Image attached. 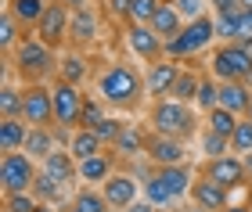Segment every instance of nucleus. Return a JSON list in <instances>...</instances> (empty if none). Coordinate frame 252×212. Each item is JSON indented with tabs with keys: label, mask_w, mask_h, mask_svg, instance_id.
Instances as JSON below:
<instances>
[{
	"label": "nucleus",
	"mask_w": 252,
	"mask_h": 212,
	"mask_svg": "<svg viewBox=\"0 0 252 212\" xmlns=\"http://www.w3.org/2000/svg\"><path fill=\"white\" fill-rule=\"evenodd\" d=\"M97 90H101V101H108L116 108H130L137 101V94H141V80H137V72L130 65H112V69L101 76Z\"/></svg>",
	"instance_id": "f03ea898"
},
{
	"label": "nucleus",
	"mask_w": 252,
	"mask_h": 212,
	"mask_svg": "<svg viewBox=\"0 0 252 212\" xmlns=\"http://www.w3.org/2000/svg\"><path fill=\"white\" fill-rule=\"evenodd\" d=\"M242 7H252V0H242Z\"/></svg>",
	"instance_id": "864d4df0"
},
{
	"label": "nucleus",
	"mask_w": 252,
	"mask_h": 212,
	"mask_svg": "<svg viewBox=\"0 0 252 212\" xmlns=\"http://www.w3.org/2000/svg\"><path fill=\"white\" fill-rule=\"evenodd\" d=\"M101 194H105V202L112 209H130L133 198H137V184L130 176H108L105 187H101Z\"/></svg>",
	"instance_id": "dca6fc26"
},
{
	"label": "nucleus",
	"mask_w": 252,
	"mask_h": 212,
	"mask_svg": "<svg viewBox=\"0 0 252 212\" xmlns=\"http://www.w3.org/2000/svg\"><path fill=\"white\" fill-rule=\"evenodd\" d=\"M191 191V176L184 165H158V173H152L144 180V194L152 205H173L177 198H184Z\"/></svg>",
	"instance_id": "f257e3e1"
},
{
	"label": "nucleus",
	"mask_w": 252,
	"mask_h": 212,
	"mask_svg": "<svg viewBox=\"0 0 252 212\" xmlns=\"http://www.w3.org/2000/svg\"><path fill=\"white\" fill-rule=\"evenodd\" d=\"M148 26H152L162 40H173L177 32H180V11H177V7H169V4H158L155 18L148 22Z\"/></svg>",
	"instance_id": "6ab92c4d"
},
{
	"label": "nucleus",
	"mask_w": 252,
	"mask_h": 212,
	"mask_svg": "<svg viewBox=\"0 0 252 212\" xmlns=\"http://www.w3.org/2000/svg\"><path fill=\"white\" fill-rule=\"evenodd\" d=\"M68 155H72V151H51L47 159H43V169H47L54 180H62V184H65V180H72L76 169H79V165H72L76 159H68Z\"/></svg>",
	"instance_id": "5701e85b"
},
{
	"label": "nucleus",
	"mask_w": 252,
	"mask_h": 212,
	"mask_svg": "<svg viewBox=\"0 0 252 212\" xmlns=\"http://www.w3.org/2000/svg\"><path fill=\"white\" fill-rule=\"evenodd\" d=\"M148 155H152L155 165H180L184 162V144H180L177 137H166V133H158V137L148 144Z\"/></svg>",
	"instance_id": "2eb2a0df"
},
{
	"label": "nucleus",
	"mask_w": 252,
	"mask_h": 212,
	"mask_svg": "<svg viewBox=\"0 0 252 212\" xmlns=\"http://www.w3.org/2000/svg\"><path fill=\"white\" fill-rule=\"evenodd\" d=\"M198 76H191V72H180V80H177V86H173V97L177 101H194V97H198Z\"/></svg>",
	"instance_id": "cd10ccee"
},
{
	"label": "nucleus",
	"mask_w": 252,
	"mask_h": 212,
	"mask_svg": "<svg viewBox=\"0 0 252 212\" xmlns=\"http://www.w3.org/2000/svg\"><path fill=\"white\" fill-rule=\"evenodd\" d=\"M152 122H155V130L158 133H166V137H188V133L194 130V115H191V108L184 101H177V97H162V101L155 105L152 111Z\"/></svg>",
	"instance_id": "20e7f679"
},
{
	"label": "nucleus",
	"mask_w": 252,
	"mask_h": 212,
	"mask_svg": "<svg viewBox=\"0 0 252 212\" xmlns=\"http://www.w3.org/2000/svg\"><path fill=\"white\" fill-rule=\"evenodd\" d=\"M177 80H180V69L177 65H152V72H148V80H144V86H148V94L152 97H169L173 94V86H177Z\"/></svg>",
	"instance_id": "ddd939ff"
},
{
	"label": "nucleus",
	"mask_w": 252,
	"mask_h": 212,
	"mask_svg": "<svg viewBox=\"0 0 252 212\" xmlns=\"http://www.w3.org/2000/svg\"><path fill=\"white\" fill-rule=\"evenodd\" d=\"M205 176L231 191V187H242V184H245V162H242V159H227V155H220V159H213L209 165H205Z\"/></svg>",
	"instance_id": "9b49d317"
},
{
	"label": "nucleus",
	"mask_w": 252,
	"mask_h": 212,
	"mask_svg": "<svg viewBox=\"0 0 252 212\" xmlns=\"http://www.w3.org/2000/svg\"><path fill=\"white\" fill-rule=\"evenodd\" d=\"M0 111H4V119H22V94L4 86L0 90Z\"/></svg>",
	"instance_id": "2f4dec72"
},
{
	"label": "nucleus",
	"mask_w": 252,
	"mask_h": 212,
	"mask_svg": "<svg viewBox=\"0 0 252 212\" xmlns=\"http://www.w3.org/2000/svg\"><path fill=\"white\" fill-rule=\"evenodd\" d=\"M191 198H194V205L205 209V212L227 209V187H220L216 180H209V176H202L198 184H191Z\"/></svg>",
	"instance_id": "f8f14e48"
},
{
	"label": "nucleus",
	"mask_w": 252,
	"mask_h": 212,
	"mask_svg": "<svg viewBox=\"0 0 252 212\" xmlns=\"http://www.w3.org/2000/svg\"><path fill=\"white\" fill-rule=\"evenodd\" d=\"M108 4H112L116 15H126V18H130V4H133V0H108Z\"/></svg>",
	"instance_id": "a18cd8bd"
},
{
	"label": "nucleus",
	"mask_w": 252,
	"mask_h": 212,
	"mask_svg": "<svg viewBox=\"0 0 252 212\" xmlns=\"http://www.w3.org/2000/svg\"><path fill=\"white\" fill-rule=\"evenodd\" d=\"M83 76H87V65L79 61V58H65V61H62V80H65V83L79 86V83H83Z\"/></svg>",
	"instance_id": "f704fd0d"
},
{
	"label": "nucleus",
	"mask_w": 252,
	"mask_h": 212,
	"mask_svg": "<svg viewBox=\"0 0 252 212\" xmlns=\"http://www.w3.org/2000/svg\"><path fill=\"white\" fill-rule=\"evenodd\" d=\"M238 11H216V36H223L227 43H238Z\"/></svg>",
	"instance_id": "bb28decb"
},
{
	"label": "nucleus",
	"mask_w": 252,
	"mask_h": 212,
	"mask_svg": "<svg viewBox=\"0 0 252 212\" xmlns=\"http://www.w3.org/2000/svg\"><path fill=\"white\" fill-rule=\"evenodd\" d=\"M220 212H252V209H245V205H227V209H220Z\"/></svg>",
	"instance_id": "09e8293b"
},
{
	"label": "nucleus",
	"mask_w": 252,
	"mask_h": 212,
	"mask_svg": "<svg viewBox=\"0 0 252 212\" xmlns=\"http://www.w3.org/2000/svg\"><path fill=\"white\" fill-rule=\"evenodd\" d=\"M94 133L101 137V144H105V140L116 144V140H119V133H123V122H119V119H101L97 126H94Z\"/></svg>",
	"instance_id": "ea45409f"
},
{
	"label": "nucleus",
	"mask_w": 252,
	"mask_h": 212,
	"mask_svg": "<svg viewBox=\"0 0 252 212\" xmlns=\"http://www.w3.org/2000/svg\"><path fill=\"white\" fill-rule=\"evenodd\" d=\"M79 165V176L83 180H108V159L105 155H90V159H83V162H76Z\"/></svg>",
	"instance_id": "a878e982"
},
{
	"label": "nucleus",
	"mask_w": 252,
	"mask_h": 212,
	"mask_svg": "<svg viewBox=\"0 0 252 212\" xmlns=\"http://www.w3.org/2000/svg\"><path fill=\"white\" fill-rule=\"evenodd\" d=\"M7 11L22 26H36L43 18V11H47V0H7Z\"/></svg>",
	"instance_id": "4be33fe9"
},
{
	"label": "nucleus",
	"mask_w": 252,
	"mask_h": 212,
	"mask_svg": "<svg viewBox=\"0 0 252 212\" xmlns=\"http://www.w3.org/2000/svg\"><path fill=\"white\" fill-rule=\"evenodd\" d=\"M155 11H158V0H133V4H130V22L148 26V22L155 18Z\"/></svg>",
	"instance_id": "72a5a7b5"
},
{
	"label": "nucleus",
	"mask_w": 252,
	"mask_h": 212,
	"mask_svg": "<svg viewBox=\"0 0 252 212\" xmlns=\"http://www.w3.org/2000/svg\"><path fill=\"white\" fill-rule=\"evenodd\" d=\"M231 151H238V155H249L252 151V119L238 122V130L231 133Z\"/></svg>",
	"instance_id": "7c9ffc66"
},
{
	"label": "nucleus",
	"mask_w": 252,
	"mask_h": 212,
	"mask_svg": "<svg viewBox=\"0 0 252 212\" xmlns=\"http://www.w3.org/2000/svg\"><path fill=\"white\" fill-rule=\"evenodd\" d=\"M79 119H83V97H79V90L72 83H58L54 86V122L65 130L79 126Z\"/></svg>",
	"instance_id": "1a4fd4ad"
},
{
	"label": "nucleus",
	"mask_w": 252,
	"mask_h": 212,
	"mask_svg": "<svg viewBox=\"0 0 252 212\" xmlns=\"http://www.w3.org/2000/svg\"><path fill=\"white\" fill-rule=\"evenodd\" d=\"M249 119H252V105H249Z\"/></svg>",
	"instance_id": "5fc2aeb1"
},
{
	"label": "nucleus",
	"mask_w": 252,
	"mask_h": 212,
	"mask_svg": "<svg viewBox=\"0 0 252 212\" xmlns=\"http://www.w3.org/2000/svg\"><path fill=\"white\" fill-rule=\"evenodd\" d=\"M242 162H245V176H252V151H249V155H242Z\"/></svg>",
	"instance_id": "de8ad7c7"
},
{
	"label": "nucleus",
	"mask_w": 252,
	"mask_h": 212,
	"mask_svg": "<svg viewBox=\"0 0 252 212\" xmlns=\"http://www.w3.org/2000/svg\"><path fill=\"white\" fill-rule=\"evenodd\" d=\"M209 130H213V133H223V137H231V133L238 130V115H234L231 108L216 105V108L209 111Z\"/></svg>",
	"instance_id": "393cba45"
},
{
	"label": "nucleus",
	"mask_w": 252,
	"mask_h": 212,
	"mask_svg": "<svg viewBox=\"0 0 252 212\" xmlns=\"http://www.w3.org/2000/svg\"><path fill=\"white\" fill-rule=\"evenodd\" d=\"M4 209L7 212H36V202H32L26 191H18V194H7L4 198Z\"/></svg>",
	"instance_id": "58836bf2"
},
{
	"label": "nucleus",
	"mask_w": 252,
	"mask_h": 212,
	"mask_svg": "<svg viewBox=\"0 0 252 212\" xmlns=\"http://www.w3.org/2000/svg\"><path fill=\"white\" fill-rule=\"evenodd\" d=\"M68 151H72V159H76V162L90 159V155H101V137L87 126V130L72 133V140H68Z\"/></svg>",
	"instance_id": "aec40b11"
},
{
	"label": "nucleus",
	"mask_w": 252,
	"mask_h": 212,
	"mask_svg": "<svg viewBox=\"0 0 252 212\" xmlns=\"http://www.w3.org/2000/svg\"><path fill=\"white\" fill-rule=\"evenodd\" d=\"M213 36H216V22H213V18H205V15H202V18H191L173 40H166V54H173V58L198 54Z\"/></svg>",
	"instance_id": "7ed1b4c3"
},
{
	"label": "nucleus",
	"mask_w": 252,
	"mask_h": 212,
	"mask_svg": "<svg viewBox=\"0 0 252 212\" xmlns=\"http://www.w3.org/2000/svg\"><path fill=\"white\" fill-rule=\"evenodd\" d=\"M130 47H133V54H141V58L152 61L155 54L166 47V40L158 36L152 26H141V22H133V26H130Z\"/></svg>",
	"instance_id": "4468645a"
},
{
	"label": "nucleus",
	"mask_w": 252,
	"mask_h": 212,
	"mask_svg": "<svg viewBox=\"0 0 252 212\" xmlns=\"http://www.w3.org/2000/svg\"><path fill=\"white\" fill-rule=\"evenodd\" d=\"M101 119H105V115H101V105H97V101H83V126L94 130Z\"/></svg>",
	"instance_id": "79ce46f5"
},
{
	"label": "nucleus",
	"mask_w": 252,
	"mask_h": 212,
	"mask_svg": "<svg viewBox=\"0 0 252 212\" xmlns=\"http://www.w3.org/2000/svg\"><path fill=\"white\" fill-rule=\"evenodd\" d=\"M22 119L29 126H51L54 119V90L47 86H29L22 94Z\"/></svg>",
	"instance_id": "6e6552de"
},
{
	"label": "nucleus",
	"mask_w": 252,
	"mask_h": 212,
	"mask_svg": "<svg viewBox=\"0 0 252 212\" xmlns=\"http://www.w3.org/2000/svg\"><path fill=\"white\" fill-rule=\"evenodd\" d=\"M36 212H51V209H47V205H36Z\"/></svg>",
	"instance_id": "603ef678"
},
{
	"label": "nucleus",
	"mask_w": 252,
	"mask_h": 212,
	"mask_svg": "<svg viewBox=\"0 0 252 212\" xmlns=\"http://www.w3.org/2000/svg\"><path fill=\"white\" fill-rule=\"evenodd\" d=\"M32 191H36L43 202H54V198H58V184H54L51 173H36V184H32Z\"/></svg>",
	"instance_id": "4c0bfd02"
},
{
	"label": "nucleus",
	"mask_w": 252,
	"mask_h": 212,
	"mask_svg": "<svg viewBox=\"0 0 252 212\" xmlns=\"http://www.w3.org/2000/svg\"><path fill=\"white\" fill-rule=\"evenodd\" d=\"M252 72V58L242 51V43H227V47H220L213 54V76L216 80H245V76Z\"/></svg>",
	"instance_id": "0eeeda50"
},
{
	"label": "nucleus",
	"mask_w": 252,
	"mask_h": 212,
	"mask_svg": "<svg viewBox=\"0 0 252 212\" xmlns=\"http://www.w3.org/2000/svg\"><path fill=\"white\" fill-rule=\"evenodd\" d=\"M65 36H68V11L62 4H47L43 18L36 22V40H43L47 47H54V43H62Z\"/></svg>",
	"instance_id": "9d476101"
},
{
	"label": "nucleus",
	"mask_w": 252,
	"mask_h": 212,
	"mask_svg": "<svg viewBox=\"0 0 252 212\" xmlns=\"http://www.w3.org/2000/svg\"><path fill=\"white\" fill-rule=\"evenodd\" d=\"M238 40H252V7L238 11Z\"/></svg>",
	"instance_id": "a19ab883"
},
{
	"label": "nucleus",
	"mask_w": 252,
	"mask_h": 212,
	"mask_svg": "<svg viewBox=\"0 0 252 212\" xmlns=\"http://www.w3.org/2000/svg\"><path fill=\"white\" fill-rule=\"evenodd\" d=\"M209 4L216 11H238V7H242V0H209Z\"/></svg>",
	"instance_id": "c03bdc74"
},
{
	"label": "nucleus",
	"mask_w": 252,
	"mask_h": 212,
	"mask_svg": "<svg viewBox=\"0 0 252 212\" xmlns=\"http://www.w3.org/2000/svg\"><path fill=\"white\" fill-rule=\"evenodd\" d=\"M205 111H213L216 105H220V83H213V80H202L198 83V97H194Z\"/></svg>",
	"instance_id": "473e14b6"
},
{
	"label": "nucleus",
	"mask_w": 252,
	"mask_h": 212,
	"mask_svg": "<svg viewBox=\"0 0 252 212\" xmlns=\"http://www.w3.org/2000/svg\"><path fill=\"white\" fill-rule=\"evenodd\" d=\"M227 148H231V137L205 130V137H202V151L209 155V159H220V155H227Z\"/></svg>",
	"instance_id": "c85d7f7f"
},
{
	"label": "nucleus",
	"mask_w": 252,
	"mask_h": 212,
	"mask_svg": "<svg viewBox=\"0 0 252 212\" xmlns=\"http://www.w3.org/2000/svg\"><path fill=\"white\" fill-rule=\"evenodd\" d=\"M126 212H158V205H152V202H144V205H130Z\"/></svg>",
	"instance_id": "49530a36"
},
{
	"label": "nucleus",
	"mask_w": 252,
	"mask_h": 212,
	"mask_svg": "<svg viewBox=\"0 0 252 212\" xmlns=\"http://www.w3.org/2000/svg\"><path fill=\"white\" fill-rule=\"evenodd\" d=\"M32 184H36L32 155H22V151H4V159H0V187H4V194L29 191Z\"/></svg>",
	"instance_id": "39448f33"
},
{
	"label": "nucleus",
	"mask_w": 252,
	"mask_h": 212,
	"mask_svg": "<svg viewBox=\"0 0 252 212\" xmlns=\"http://www.w3.org/2000/svg\"><path fill=\"white\" fill-rule=\"evenodd\" d=\"M26 137H29V130H26L22 119H4V122H0V148H4V151L26 148Z\"/></svg>",
	"instance_id": "412c9836"
},
{
	"label": "nucleus",
	"mask_w": 252,
	"mask_h": 212,
	"mask_svg": "<svg viewBox=\"0 0 252 212\" xmlns=\"http://www.w3.org/2000/svg\"><path fill=\"white\" fill-rule=\"evenodd\" d=\"M51 151H54V137L47 133V126H32L29 137H26V155H32V159H47Z\"/></svg>",
	"instance_id": "b1692460"
},
{
	"label": "nucleus",
	"mask_w": 252,
	"mask_h": 212,
	"mask_svg": "<svg viewBox=\"0 0 252 212\" xmlns=\"http://www.w3.org/2000/svg\"><path fill=\"white\" fill-rule=\"evenodd\" d=\"M68 212H76V209H68Z\"/></svg>",
	"instance_id": "6e6d98bb"
},
{
	"label": "nucleus",
	"mask_w": 252,
	"mask_h": 212,
	"mask_svg": "<svg viewBox=\"0 0 252 212\" xmlns=\"http://www.w3.org/2000/svg\"><path fill=\"white\" fill-rule=\"evenodd\" d=\"M220 105H223V108H231L234 115L249 111V105H252L249 86H245L242 80H223V83H220Z\"/></svg>",
	"instance_id": "f3484780"
},
{
	"label": "nucleus",
	"mask_w": 252,
	"mask_h": 212,
	"mask_svg": "<svg viewBox=\"0 0 252 212\" xmlns=\"http://www.w3.org/2000/svg\"><path fill=\"white\" fill-rule=\"evenodd\" d=\"M238 43H242V51H245L249 58H252V40H238Z\"/></svg>",
	"instance_id": "8fccbe9b"
},
{
	"label": "nucleus",
	"mask_w": 252,
	"mask_h": 212,
	"mask_svg": "<svg viewBox=\"0 0 252 212\" xmlns=\"http://www.w3.org/2000/svg\"><path fill=\"white\" fill-rule=\"evenodd\" d=\"M116 148H119L123 155H133L137 148H141V130H137V126H123L119 140H116Z\"/></svg>",
	"instance_id": "e433bc0d"
},
{
	"label": "nucleus",
	"mask_w": 252,
	"mask_h": 212,
	"mask_svg": "<svg viewBox=\"0 0 252 212\" xmlns=\"http://www.w3.org/2000/svg\"><path fill=\"white\" fill-rule=\"evenodd\" d=\"M15 61H18V72L26 76V80H43V76L54 69V54L43 40H22Z\"/></svg>",
	"instance_id": "423d86ee"
},
{
	"label": "nucleus",
	"mask_w": 252,
	"mask_h": 212,
	"mask_svg": "<svg viewBox=\"0 0 252 212\" xmlns=\"http://www.w3.org/2000/svg\"><path fill=\"white\" fill-rule=\"evenodd\" d=\"M76 212H105L108 202H105V194H94V191H79L76 194V202H72Z\"/></svg>",
	"instance_id": "c756f323"
},
{
	"label": "nucleus",
	"mask_w": 252,
	"mask_h": 212,
	"mask_svg": "<svg viewBox=\"0 0 252 212\" xmlns=\"http://www.w3.org/2000/svg\"><path fill=\"white\" fill-rule=\"evenodd\" d=\"M65 4H68V7H83L87 0H65Z\"/></svg>",
	"instance_id": "3c124183"
},
{
	"label": "nucleus",
	"mask_w": 252,
	"mask_h": 212,
	"mask_svg": "<svg viewBox=\"0 0 252 212\" xmlns=\"http://www.w3.org/2000/svg\"><path fill=\"white\" fill-rule=\"evenodd\" d=\"M184 18H202V0H177L173 4Z\"/></svg>",
	"instance_id": "37998d69"
},
{
	"label": "nucleus",
	"mask_w": 252,
	"mask_h": 212,
	"mask_svg": "<svg viewBox=\"0 0 252 212\" xmlns=\"http://www.w3.org/2000/svg\"><path fill=\"white\" fill-rule=\"evenodd\" d=\"M18 26H22V22L11 15V11H4V18H0V43H4V47H15V40H18Z\"/></svg>",
	"instance_id": "c9c22d12"
},
{
	"label": "nucleus",
	"mask_w": 252,
	"mask_h": 212,
	"mask_svg": "<svg viewBox=\"0 0 252 212\" xmlns=\"http://www.w3.org/2000/svg\"><path fill=\"white\" fill-rule=\"evenodd\" d=\"M94 36H97V18H94V11H90V7H76V15L68 18V40L90 43Z\"/></svg>",
	"instance_id": "a211bd4d"
}]
</instances>
